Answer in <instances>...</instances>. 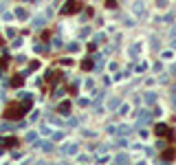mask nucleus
Instances as JSON below:
<instances>
[{"mask_svg": "<svg viewBox=\"0 0 176 165\" xmlns=\"http://www.w3.org/2000/svg\"><path fill=\"white\" fill-rule=\"evenodd\" d=\"M66 49H68L71 53H77V51H79V42H68V44H66Z\"/></svg>", "mask_w": 176, "mask_h": 165, "instance_id": "24", "label": "nucleus"}, {"mask_svg": "<svg viewBox=\"0 0 176 165\" xmlns=\"http://www.w3.org/2000/svg\"><path fill=\"white\" fill-rule=\"evenodd\" d=\"M82 11V2L79 0H66L64 7H62V15H71V13H77Z\"/></svg>", "mask_w": 176, "mask_h": 165, "instance_id": "3", "label": "nucleus"}, {"mask_svg": "<svg viewBox=\"0 0 176 165\" xmlns=\"http://www.w3.org/2000/svg\"><path fill=\"white\" fill-rule=\"evenodd\" d=\"M106 132H108V134H117V126H108Z\"/></svg>", "mask_w": 176, "mask_h": 165, "instance_id": "41", "label": "nucleus"}, {"mask_svg": "<svg viewBox=\"0 0 176 165\" xmlns=\"http://www.w3.org/2000/svg\"><path fill=\"white\" fill-rule=\"evenodd\" d=\"M169 73H176V66H172V68H169Z\"/></svg>", "mask_w": 176, "mask_h": 165, "instance_id": "51", "label": "nucleus"}, {"mask_svg": "<svg viewBox=\"0 0 176 165\" xmlns=\"http://www.w3.org/2000/svg\"><path fill=\"white\" fill-rule=\"evenodd\" d=\"M104 40H108V35H106V33H97V35H95V42H97V44H101Z\"/></svg>", "mask_w": 176, "mask_h": 165, "instance_id": "28", "label": "nucleus"}, {"mask_svg": "<svg viewBox=\"0 0 176 165\" xmlns=\"http://www.w3.org/2000/svg\"><path fill=\"white\" fill-rule=\"evenodd\" d=\"M154 132H156L158 136L172 139V130H169V126H167V123H156V126H154Z\"/></svg>", "mask_w": 176, "mask_h": 165, "instance_id": "7", "label": "nucleus"}, {"mask_svg": "<svg viewBox=\"0 0 176 165\" xmlns=\"http://www.w3.org/2000/svg\"><path fill=\"white\" fill-rule=\"evenodd\" d=\"M147 68H150V64H147V62H141V64L137 66V73H145Z\"/></svg>", "mask_w": 176, "mask_h": 165, "instance_id": "25", "label": "nucleus"}, {"mask_svg": "<svg viewBox=\"0 0 176 165\" xmlns=\"http://www.w3.org/2000/svg\"><path fill=\"white\" fill-rule=\"evenodd\" d=\"M2 42H4V40H2V35H0V44H2Z\"/></svg>", "mask_w": 176, "mask_h": 165, "instance_id": "52", "label": "nucleus"}, {"mask_svg": "<svg viewBox=\"0 0 176 165\" xmlns=\"http://www.w3.org/2000/svg\"><path fill=\"white\" fill-rule=\"evenodd\" d=\"M139 136L141 139H147V130H139Z\"/></svg>", "mask_w": 176, "mask_h": 165, "instance_id": "47", "label": "nucleus"}, {"mask_svg": "<svg viewBox=\"0 0 176 165\" xmlns=\"http://www.w3.org/2000/svg\"><path fill=\"white\" fill-rule=\"evenodd\" d=\"M84 86H86L88 90H93V88H95V82H93V79L88 77V79H86V84H84Z\"/></svg>", "mask_w": 176, "mask_h": 165, "instance_id": "36", "label": "nucleus"}, {"mask_svg": "<svg viewBox=\"0 0 176 165\" xmlns=\"http://www.w3.org/2000/svg\"><path fill=\"white\" fill-rule=\"evenodd\" d=\"M161 60H165V62L174 60V49H169V51H161Z\"/></svg>", "mask_w": 176, "mask_h": 165, "instance_id": "17", "label": "nucleus"}, {"mask_svg": "<svg viewBox=\"0 0 176 165\" xmlns=\"http://www.w3.org/2000/svg\"><path fill=\"white\" fill-rule=\"evenodd\" d=\"M158 84H169V73H161V75L156 77Z\"/></svg>", "mask_w": 176, "mask_h": 165, "instance_id": "21", "label": "nucleus"}, {"mask_svg": "<svg viewBox=\"0 0 176 165\" xmlns=\"http://www.w3.org/2000/svg\"><path fill=\"white\" fill-rule=\"evenodd\" d=\"M53 46H55V49L62 46V38H53Z\"/></svg>", "mask_w": 176, "mask_h": 165, "instance_id": "40", "label": "nucleus"}, {"mask_svg": "<svg viewBox=\"0 0 176 165\" xmlns=\"http://www.w3.org/2000/svg\"><path fill=\"white\" fill-rule=\"evenodd\" d=\"M108 161H110V156H108V154L106 156H99V163H108Z\"/></svg>", "mask_w": 176, "mask_h": 165, "instance_id": "49", "label": "nucleus"}, {"mask_svg": "<svg viewBox=\"0 0 176 165\" xmlns=\"http://www.w3.org/2000/svg\"><path fill=\"white\" fill-rule=\"evenodd\" d=\"M77 106H79V108H88V106H90V99H86V97H82V99L77 101Z\"/></svg>", "mask_w": 176, "mask_h": 165, "instance_id": "26", "label": "nucleus"}, {"mask_svg": "<svg viewBox=\"0 0 176 165\" xmlns=\"http://www.w3.org/2000/svg\"><path fill=\"white\" fill-rule=\"evenodd\" d=\"M97 150H99V152H108V150H110V145H108V143H104V145H99Z\"/></svg>", "mask_w": 176, "mask_h": 165, "instance_id": "45", "label": "nucleus"}, {"mask_svg": "<svg viewBox=\"0 0 176 165\" xmlns=\"http://www.w3.org/2000/svg\"><path fill=\"white\" fill-rule=\"evenodd\" d=\"M132 126H128V123H121V126H117V134H121V136H128V134H132Z\"/></svg>", "mask_w": 176, "mask_h": 165, "instance_id": "11", "label": "nucleus"}, {"mask_svg": "<svg viewBox=\"0 0 176 165\" xmlns=\"http://www.w3.org/2000/svg\"><path fill=\"white\" fill-rule=\"evenodd\" d=\"M42 115H40V110H33V115H31V121H35V119H40Z\"/></svg>", "mask_w": 176, "mask_h": 165, "instance_id": "44", "label": "nucleus"}, {"mask_svg": "<svg viewBox=\"0 0 176 165\" xmlns=\"http://www.w3.org/2000/svg\"><path fill=\"white\" fill-rule=\"evenodd\" d=\"M13 15H15L18 20H27V18H29V11H27L24 7H18V9L13 11Z\"/></svg>", "mask_w": 176, "mask_h": 165, "instance_id": "14", "label": "nucleus"}, {"mask_svg": "<svg viewBox=\"0 0 176 165\" xmlns=\"http://www.w3.org/2000/svg\"><path fill=\"white\" fill-rule=\"evenodd\" d=\"M20 141L15 139V136H7V139H0V145H7V147H13V145H18Z\"/></svg>", "mask_w": 176, "mask_h": 165, "instance_id": "13", "label": "nucleus"}, {"mask_svg": "<svg viewBox=\"0 0 176 165\" xmlns=\"http://www.w3.org/2000/svg\"><path fill=\"white\" fill-rule=\"evenodd\" d=\"M119 104H121V97H112V99H108L106 101V110H110V112H117V108H119Z\"/></svg>", "mask_w": 176, "mask_h": 165, "instance_id": "9", "label": "nucleus"}, {"mask_svg": "<svg viewBox=\"0 0 176 165\" xmlns=\"http://www.w3.org/2000/svg\"><path fill=\"white\" fill-rule=\"evenodd\" d=\"M115 163H128L130 161V156L126 154V152H119V154H115V158H112Z\"/></svg>", "mask_w": 176, "mask_h": 165, "instance_id": "16", "label": "nucleus"}, {"mask_svg": "<svg viewBox=\"0 0 176 165\" xmlns=\"http://www.w3.org/2000/svg\"><path fill=\"white\" fill-rule=\"evenodd\" d=\"M57 152H60L62 156H75L77 152H79V145H77V143H73V141H66V143L62 145Z\"/></svg>", "mask_w": 176, "mask_h": 165, "instance_id": "4", "label": "nucleus"}, {"mask_svg": "<svg viewBox=\"0 0 176 165\" xmlns=\"http://www.w3.org/2000/svg\"><path fill=\"white\" fill-rule=\"evenodd\" d=\"M11 84H13V86H22V84H24V75H15L11 79Z\"/></svg>", "mask_w": 176, "mask_h": 165, "instance_id": "22", "label": "nucleus"}, {"mask_svg": "<svg viewBox=\"0 0 176 165\" xmlns=\"http://www.w3.org/2000/svg\"><path fill=\"white\" fill-rule=\"evenodd\" d=\"M163 20H165V24H172V22H174V13H165Z\"/></svg>", "mask_w": 176, "mask_h": 165, "instance_id": "32", "label": "nucleus"}, {"mask_svg": "<svg viewBox=\"0 0 176 165\" xmlns=\"http://www.w3.org/2000/svg\"><path fill=\"white\" fill-rule=\"evenodd\" d=\"M86 35H90V29H88V27H84V29L79 31V38H86Z\"/></svg>", "mask_w": 176, "mask_h": 165, "instance_id": "35", "label": "nucleus"}, {"mask_svg": "<svg viewBox=\"0 0 176 165\" xmlns=\"http://www.w3.org/2000/svg\"><path fill=\"white\" fill-rule=\"evenodd\" d=\"M71 126H73V128L79 126V121H77V119H68V128H71Z\"/></svg>", "mask_w": 176, "mask_h": 165, "instance_id": "46", "label": "nucleus"}, {"mask_svg": "<svg viewBox=\"0 0 176 165\" xmlns=\"http://www.w3.org/2000/svg\"><path fill=\"white\" fill-rule=\"evenodd\" d=\"M117 7V0H106V9H115Z\"/></svg>", "mask_w": 176, "mask_h": 165, "instance_id": "33", "label": "nucleus"}, {"mask_svg": "<svg viewBox=\"0 0 176 165\" xmlns=\"http://www.w3.org/2000/svg\"><path fill=\"white\" fill-rule=\"evenodd\" d=\"M75 156H77V161H82V163H86V161H90V156H88V154H79V152H77Z\"/></svg>", "mask_w": 176, "mask_h": 165, "instance_id": "30", "label": "nucleus"}, {"mask_svg": "<svg viewBox=\"0 0 176 165\" xmlns=\"http://www.w3.org/2000/svg\"><path fill=\"white\" fill-rule=\"evenodd\" d=\"M134 24H137V22H134L132 18H128V20H126V27H134Z\"/></svg>", "mask_w": 176, "mask_h": 165, "instance_id": "48", "label": "nucleus"}, {"mask_svg": "<svg viewBox=\"0 0 176 165\" xmlns=\"http://www.w3.org/2000/svg\"><path fill=\"white\" fill-rule=\"evenodd\" d=\"M46 119H49V121H51V123H55V126H62V121H60V119H57V117H46Z\"/></svg>", "mask_w": 176, "mask_h": 165, "instance_id": "39", "label": "nucleus"}, {"mask_svg": "<svg viewBox=\"0 0 176 165\" xmlns=\"http://www.w3.org/2000/svg\"><path fill=\"white\" fill-rule=\"evenodd\" d=\"M84 136H86V139H88V136H90V139H95L97 132H93V130H84Z\"/></svg>", "mask_w": 176, "mask_h": 165, "instance_id": "34", "label": "nucleus"}, {"mask_svg": "<svg viewBox=\"0 0 176 165\" xmlns=\"http://www.w3.org/2000/svg\"><path fill=\"white\" fill-rule=\"evenodd\" d=\"M156 9H167V0H156Z\"/></svg>", "mask_w": 176, "mask_h": 165, "instance_id": "29", "label": "nucleus"}, {"mask_svg": "<svg viewBox=\"0 0 176 165\" xmlns=\"http://www.w3.org/2000/svg\"><path fill=\"white\" fill-rule=\"evenodd\" d=\"M38 134H42V136H51V126H49V123H42Z\"/></svg>", "mask_w": 176, "mask_h": 165, "instance_id": "18", "label": "nucleus"}, {"mask_svg": "<svg viewBox=\"0 0 176 165\" xmlns=\"http://www.w3.org/2000/svg\"><path fill=\"white\" fill-rule=\"evenodd\" d=\"M31 108V99L24 101H11V104L4 108V119H22L24 112Z\"/></svg>", "mask_w": 176, "mask_h": 165, "instance_id": "1", "label": "nucleus"}, {"mask_svg": "<svg viewBox=\"0 0 176 165\" xmlns=\"http://www.w3.org/2000/svg\"><path fill=\"white\" fill-rule=\"evenodd\" d=\"M82 68H84V71H90V68H93V60H84L82 62Z\"/></svg>", "mask_w": 176, "mask_h": 165, "instance_id": "27", "label": "nucleus"}, {"mask_svg": "<svg viewBox=\"0 0 176 165\" xmlns=\"http://www.w3.org/2000/svg\"><path fill=\"white\" fill-rule=\"evenodd\" d=\"M13 18H15L13 13H2V20H4V22H11V20H13Z\"/></svg>", "mask_w": 176, "mask_h": 165, "instance_id": "37", "label": "nucleus"}, {"mask_svg": "<svg viewBox=\"0 0 176 165\" xmlns=\"http://www.w3.org/2000/svg\"><path fill=\"white\" fill-rule=\"evenodd\" d=\"M24 141H27V143H38V141H40V134L35 132V130H29V132L24 134Z\"/></svg>", "mask_w": 176, "mask_h": 165, "instance_id": "12", "label": "nucleus"}, {"mask_svg": "<svg viewBox=\"0 0 176 165\" xmlns=\"http://www.w3.org/2000/svg\"><path fill=\"white\" fill-rule=\"evenodd\" d=\"M57 112H60L62 117H68L71 112H73V104H71L68 99H66V101H62V104H57Z\"/></svg>", "mask_w": 176, "mask_h": 165, "instance_id": "8", "label": "nucleus"}, {"mask_svg": "<svg viewBox=\"0 0 176 165\" xmlns=\"http://www.w3.org/2000/svg\"><path fill=\"white\" fill-rule=\"evenodd\" d=\"M11 46H13V49H20V46H22V40H20V38H13V42H11Z\"/></svg>", "mask_w": 176, "mask_h": 165, "instance_id": "31", "label": "nucleus"}, {"mask_svg": "<svg viewBox=\"0 0 176 165\" xmlns=\"http://www.w3.org/2000/svg\"><path fill=\"white\" fill-rule=\"evenodd\" d=\"M15 62H18V64H24V62H27V55H18V57H15Z\"/></svg>", "mask_w": 176, "mask_h": 165, "instance_id": "42", "label": "nucleus"}, {"mask_svg": "<svg viewBox=\"0 0 176 165\" xmlns=\"http://www.w3.org/2000/svg\"><path fill=\"white\" fill-rule=\"evenodd\" d=\"M132 13L137 15L139 20H143V22L150 18V13H147V4L143 2V0H137V2H132Z\"/></svg>", "mask_w": 176, "mask_h": 165, "instance_id": "2", "label": "nucleus"}, {"mask_svg": "<svg viewBox=\"0 0 176 165\" xmlns=\"http://www.w3.org/2000/svg\"><path fill=\"white\" fill-rule=\"evenodd\" d=\"M161 112H163V110H161V106H156L154 110H152V117H161Z\"/></svg>", "mask_w": 176, "mask_h": 165, "instance_id": "38", "label": "nucleus"}, {"mask_svg": "<svg viewBox=\"0 0 176 165\" xmlns=\"http://www.w3.org/2000/svg\"><path fill=\"white\" fill-rule=\"evenodd\" d=\"M152 121V112L147 110V108H141V112H139V121H137V126L139 128H143V126H147V123Z\"/></svg>", "mask_w": 176, "mask_h": 165, "instance_id": "5", "label": "nucleus"}, {"mask_svg": "<svg viewBox=\"0 0 176 165\" xmlns=\"http://www.w3.org/2000/svg\"><path fill=\"white\" fill-rule=\"evenodd\" d=\"M117 112H119V115H128V112H130V104H126V101H123V104H119Z\"/></svg>", "mask_w": 176, "mask_h": 165, "instance_id": "19", "label": "nucleus"}, {"mask_svg": "<svg viewBox=\"0 0 176 165\" xmlns=\"http://www.w3.org/2000/svg\"><path fill=\"white\" fill-rule=\"evenodd\" d=\"M38 145L42 147L44 152H53L55 147H53V141H38Z\"/></svg>", "mask_w": 176, "mask_h": 165, "instance_id": "15", "label": "nucleus"}, {"mask_svg": "<svg viewBox=\"0 0 176 165\" xmlns=\"http://www.w3.org/2000/svg\"><path fill=\"white\" fill-rule=\"evenodd\" d=\"M152 49H154V51L161 49V38H158V35H152Z\"/></svg>", "mask_w": 176, "mask_h": 165, "instance_id": "23", "label": "nucleus"}, {"mask_svg": "<svg viewBox=\"0 0 176 165\" xmlns=\"http://www.w3.org/2000/svg\"><path fill=\"white\" fill-rule=\"evenodd\" d=\"M130 147H132V150H141V147H143V143H132Z\"/></svg>", "mask_w": 176, "mask_h": 165, "instance_id": "50", "label": "nucleus"}, {"mask_svg": "<svg viewBox=\"0 0 176 165\" xmlns=\"http://www.w3.org/2000/svg\"><path fill=\"white\" fill-rule=\"evenodd\" d=\"M156 99H158L156 90H145V93L141 95V104H145V106H152V104H154Z\"/></svg>", "mask_w": 176, "mask_h": 165, "instance_id": "6", "label": "nucleus"}, {"mask_svg": "<svg viewBox=\"0 0 176 165\" xmlns=\"http://www.w3.org/2000/svg\"><path fill=\"white\" fill-rule=\"evenodd\" d=\"M44 24H46V15H33L31 18V27L33 29H42Z\"/></svg>", "mask_w": 176, "mask_h": 165, "instance_id": "10", "label": "nucleus"}, {"mask_svg": "<svg viewBox=\"0 0 176 165\" xmlns=\"http://www.w3.org/2000/svg\"><path fill=\"white\" fill-rule=\"evenodd\" d=\"M29 68H31V71H38V68H40V62H31Z\"/></svg>", "mask_w": 176, "mask_h": 165, "instance_id": "43", "label": "nucleus"}, {"mask_svg": "<svg viewBox=\"0 0 176 165\" xmlns=\"http://www.w3.org/2000/svg\"><path fill=\"white\" fill-rule=\"evenodd\" d=\"M115 143H117V147H121V150H123V147H128L130 143H128V139H126V136H121V134H119V139L115 141Z\"/></svg>", "mask_w": 176, "mask_h": 165, "instance_id": "20", "label": "nucleus"}]
</instances>
